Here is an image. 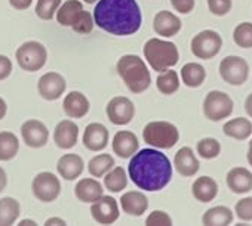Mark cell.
<instances>
[{"label": "cell", "instance_id": "obj_1", "mask_svg": "<svg viewBox=\"0 0 252 226\" xmlns=\"http://www.w3.org/2000/svg\"><path fill=\"white\" fill-rule=\"evenodd\" d=\"M132 182L143 191H162L172 179V164L169 158L156 148L137 151L128 164Z\"/></svg>", "mask_w": 252, "mask_h": 226}, {"label": "cell", "instance_id": "obj_2", "mask_svg": "<svg viewBox=\"0 0 252 226\" xmlns=\"http://www.w3.org/2000/svg\"><path fill=\"white\" fill-rule=\"evenodd\" d=\"M92 17L96 27L113 36H132L143 23L135 0H98Z\"/></svg>", "mask_w": 252, "mask_h": 226}, {"label": "cell", "instance_id": "obj_3", "mask_svg": "<svg viewBox=\"0 0 252 226\" xmlns=\"http://www.w3.org/2000/svg\"><path fill=\"white\" fill-rule=\"evenodd\" d=\"M116 70L126 87L132 93H143L150 87V71L144 59H141L138 55H123L117 61Z\"/></svg>", "mask_w": 252, "mask_h": 226}, {"label": "cell", "instance_id": "obj_4", "mask_svg": "<svg viewBox=\"0 0 252 226\" xmlns=\"http://www.w3.org/2000/svg\"><path fill=\"white\" fill-rule=\"evenodd\" d=\"M144 56L149 65L155 71L160 73L178 64L180 52L177 45L172 42L162 39H150L144 45Z\"/></svg>", "mask_w": 252, "mask_h": 226}, {"label": "cell", "instance_id": "obj_5", "mask_svg": "<svg viewBox=\"0 0 252 226\" xmlns=\"http://www.w3.org/2000/svg\"><path fill=\"white\" fill-rule=\"evenodd\" d=\"M143 138L156 150H171L180 141V130L169 122H150L143 130Z\"/></svg>", "mask_w": 252, "mask_h": 226}, {"label": "cell", "instance_id": "obj_6", "mask_svg": "<svg viewBox=\"0 0 252 226\" xmlns=\"http://www.w3.org/2000/svg\"><path fill=\"white\" fill-rule=\"evenodd\" d=\"M15 58H17L18 65L23 70L33 73V71H39L45 67L46 59H48V50L40 42L30 40V42L23 43L17 49Z\"/></svg>", "mask_w": 252, "mask_h": 226}, {"label": "cell", "instance_id": "obj_7", "mask_svg": "<svg viewBox=\"0 0 252 226\" xmlns=\"http://www.w3.org/2000/svg\"><path fill=\"white\" fill-rule=\"evenodd\" d=\"M233 99L221 90H211L203 99V114L211 122L228 119L233 114Z\"/></svg>", "mask_w": 252, "mask_h": 226}, {"label": "cell", "instance_id": "obj_8", "mask_svg": "<svg viewBox=\"0 0 252 226\" xmlns=\"http://www.w3.org/2000/svg\"><path fill=\"white\" fill-rule=\"evenodd\" d=\"M191 53L199 59L215 58L222 48V37L214 30H203L191 39Z\"/></svg>", "mask_w": 252, "mask_h": 226}, {"label": "cell", "instance_id": "obj_9", "mask_svg": "<svg viewBox=\"0 0 252 226\" xmlns=\"http://www.w3.org/2000/svg\"><path fill=\"white\" fill-rule=\"evenodd\" d=\"M221 78L231 86H242L249 75V64L242 56H225L220 62Z\"/></svg>", "mask_w": 252, "mask_h": 226}, {"label": "cell", "instance_id": "obj_10", "mask_svg": "<svg viewBox=\"0 0 252 226\" xmlns=\"http://www.w3.org/2000/svg\"><path fill=\"white\" fill-rule=\"evenodd\" d=\"M33 195L42 202H52L61 194V182L57 175L51 172L39 173L32 182Z\"/></svg>", "mask_w": 252, "mask_h": 226}, {"label": "cell", "instance_id": "obj_11", "mask_svg": "<svg viewBox=\"0 0 252 226\" xmlns=\"http://www.w3.org/2000/svg\"><path fill=\"white\" fill-rule=\"evenodd\" d=\"M108 120L116 126H125L129 125L135 116V105L131 99L125 96H116L113 98L105 108Z\"/></svg>", "mask_w": 252, "mask_h": 226}, {"label": "cell", "instance_id": "obj_12", "mask_svg": "<svg viewBox=\"0 0 252 226\" xmlns=\"http://www.w3.org/2000/svg\"><path fill=\"white\" fill-rule=\"evenodd\" d=\"M91 214L99 225H111L119 219V205L113 197L101 195L91 205Z\"/></svg>", "mask_w": 252, "mask_h": 226}, {"label": "cell", "instance_id": "obj_13", "mask_svg": "<svg viewBox=\"0 0 252 226\" xmlns=\"http://www.w3.org/2000/svg\"><path fill=\"white\" fill-rule=\"evenodd\" d=\"M65 87H67L65 78L61 74L55 73V71H49V73L43 74L39 78V83H37L39 95L46 100L60 99L61 95L65 92Z\"/></svg>", "mask_w": 252, "mask_h": 226}, {"label": "cell", "instance_id": "obj_14", "mask_svg": "<svg viewBox=\"0 0 252 226\" xmlns=\"http://www.w3.org/2000/svg\"><path fill=\"white\" fill-rule=\"evenodd\" d=\"M21 136L27 147L42 148L49 141V130L40 120H27L21 126Z\"/></svg>", "mask_w": 252, "mask_h": 226}, {"label": "cell", "instance_id": "obj_15", "mask_svg": "<svg viewBox=\"0 0 252 226\" xmlns=\"http://www.w3.org/2000/svg\"><path fill=\"white\" fill-rule=\"evenodd\" d=\"M110 133L108 129L101 123H91L86 126L83 133V145L89 151H102L108 145Z\"/></svg>", "mask_w": 252, "mask_h": 226}, {"label": "cell", "instance_id": "obj_16", "mask_svg": "<svg viewBox=\"0 0 252 226\" xmlns=\"http://www.w3.org/2000/svg\"><path fill=\"white\" fill-rule=\"evenodd\" d=\"M79 139V126L71 120H63L54 130V142L61 150H71Z\"/></svg>", "mask_w": 252, "mask_h": 226}, {"label": "cell", "instance_id": "obj_17", "mask_svg": "<svg viewBox=\"0 0 252 226\" xmlns=\"http://www.w3.org/2000/svg\"><path fill=\"white\" fill-rule=\"evenodd\" d=\"M113 152L120 158H131L140 147L138 138L129 130H120L113 138Z\"/></svg>", "mask_w": 252, "mask_h": 226}, {"label": "cell", "instance_id": "obj_18", "mask_svg": "<svg viewBox=\"0 0 252 226\" xmlns=\"http://www.w3.org/2000/svg\"><path fill=\"white\" fill-rule=\"evenodd\" d=\"M174 166H175L177 172L184 177L194 176L200 169V163H199L194 151L190 147H183L177 151V154L174 157Z\"/></svg>", "mask_w": 252, "mask_h": 226}, {"label": "cell", "instance_id": "obj_19", "mask_svg": "<svg viewBox=\"0 0 252 226\" xmlns=\"http://www.w3.org/2000/svg\"><path fill=\"white\" fill-rule=\"evenodd\" d=\"M89 99L79 90L70 92L63 100V109L70 119H82L89 112Z\"/></svg>", "mask_w": 252, "mask_h": 226}, {"label": "cell", "instance_id": "obj_20", "mask_svg": "<svg viewBox=\"0 0 252 226\" xmlns=\"http://www.w3.org/2000/svg\"><path fill=\"white\" fill-rule=\"evenodd\" d=\"M120 207L122 210L129 214V216H135L140 217L143 216L147 208H149V198L144 195V192L141 191H129L125 192L120 197Z\"/></svg>", "mask_w": 252, "mask_h": 226}, {"label": "cell", "instance_id": "obj_21", "mask_svg": "<svg viewBox=\"0 0 252 226\" xmlns=\"http://www.w3.org/2000/svg\"><path fill=\"white\" fill-rule=\"evenodd\" d=\"M183 27L181 20L168 11H160L156 14L155 20H153V28L156 31V34L162 36V37H172L175 34L180 33Z\"/></svg>", "mask_w": 252, "mask_h": 226}, {"label": "cell", "instance_id": "obj_22", "mask_svg": "<svg viewBox=\"0 0 252 226\" xmlns=\"http://www.w3.org/2000/svg\"><path fill=\"white\" fill-rule=\"evenodd\" d=\"M227 186L234 194H248L252 191V172L245 167H233L225 176Z\"/></svg>", "mask_w": 252, "mask_h": 226}, {"label": "cell", "instance_id": "obj_23", "mask_svg": "<svg viewBox=\"0 0 252 226\" xmlns=\"http://www.w3.org/2000/svg\"><path fill=\"white\" fill-rule=\"evenodd\" d=\"M83 169L85 163L77 154H64L57 163V170L65 180H76L82 175Z\"/></svg>", "mask_w": 252, "mask_h": 226}, {"label": "cell", "instance_id": "obj_24", "mask_svg": "<svg viewBox=\"0 0 252 226\" xmlns=\"http://www.w3.org/2000/svg\"><path fill=\"white\" fill-rule=\"evenodd\" d=\"M74 194H76L77 200L82 201V202H94L101 195H104V188L96 179L85 177V179H80L76 183Z\"/></svg>", "mask_w": 252, "mask_h": 226}, {"label": "cell", "instance_id": "obj_25", "mask_svg": "<svg viewBox=\"0 0 252 226\" xmlns=\"http://www.w3.org/2000/svg\"><path fill=\"white\" fill-rule=\"evenodd\" d=\"M191 194L197 201L209 202L215 200V197L218 195V183L215 182V179L209 176L197 177L191 185Z\"/></svg>", "mask_w": 252, "mask_h": 226}, {"label": "cell", "instance_id": "obj_26", "mask_svg": "<svg viewBox=\"0 0 252 226\" xmlns=\"http://www.w3.org/2000/svg\"><path fill=\"white\" fill-rule=\"evenodd\" d=\"M233 211L225 205H215L206 210L202 216V223L206 226H227L233 223Z\"/></svg>", "mask_w": 252, "mask_h": 226}, {"label": "cell", "instance_id": "obj_27", "mask_svg": "<svg viewBox=\"0 0 252 226\" xmlns=\"http://www.w3.org/2000/svg\"><path fill=\"white\" fill-rule=\"evenodd\" d=\"M222 132L228 138H233L236 141H245L252 135V123L245 117H237L224 123Z\"/></svg>", "mask_w": 252, "mask_h": 226}, {"label": "cell", "instance_id": "obj_28", "mask_svg": "<svg viewBox=\"0 0 252 226\" xmlns=\"http://www.w3.org/2000/svg\"><path fill=\"white\" fill-rule=\"evenodd\" d=\"M206 78V70L197 62H189L181 68V80L187 87L196 89L203 84Z\"/></svg>", "mask_w": 252, "mask_h": 226}, {"label": "cell", "instance_id": "obj_29", "mask_svg": "<svg viewBox=\"0 0 252 226\" xmlns=\"http://www.w3.org/2000/svg\"><path fill=\"white\" fill-rule=\"evenodd\" d=\"M21 213L20 202L12 197H3L0 200V226L14 225Z\"/></svg>", "mask_w": 252, "mask_h": 226}, {"label": "cell", "instance_id": "obj_30", "mask_svg": "<svg viewBox=\"0 0 252 226\" xmlns=\"http://www.w3.org/2000/svg\"><path fill=\"white\" fill-rule=\"evenodd\" d=\"M83 11V5L80 0H67V2H64L58 11H57V21L60 25L63 27H71L74 18L77 17V14Z\"/></svg>", "mask_w": 252, "mask_h": 226}, {"label": "cell", "instance_id": "obj_31", "mask_svg": "<svg viewBox=\"0 0 252 226\" xmlns=\"http://www.w3.org/2000/svg\"><path fill=\"white\" fill-rule=\"evenodd\" d=\"M20 151V141L12 132H0V161H11Z\"/></svg>", "mask_w": 252, "mask_h": 226}, {"label": "cell", "instance_id": "obj_32", "mask_svg": "<svg viewBox=\"0 0 252 226\" xmlns=\"http://www.w3.org/2000/svg\"><path fill=\"white\" fill-rule=\"evenodd\" d=\"M104 176H105L104 177V186L110 192H120L128 186V175H126V170L120 166L113 167Z\"/></svg>", "mask_w": 252, "mask_h": 226}, {"label": "cell", "instance_id": "obj_33", "mask_svg": "<svg viewBox=\"0 0 252 226\" xmlns=\"http://www.w3.org/2000/svg\"><path fill=\"white\" fill-rule=\"evenodd\" d=\"M158 90L162 95H174L180 89V75L174 70H165L160 71L158 80H156Z\"/></svg>", "mask_w": 252, "mask_h": 226}, {"label": "cell", "instance_id": "obj_34", "mask_svg": "<svg viewBox=\"0 0 252 226\" xmlns=\"http://www.w3.org/2000/svg\"><path fill=\"white\" fill-rule=\"evenodd\" d=\"M113 167H114V158L110 154H98L88 164V170L94 177H102Z\"/></svg>", "mask_w": 252, "mask_h": 226}, {"label": "cell", "instance_id": "obj_35", "mask_svg": "<svg viewBox=\"0 0 252 226\" xmlns=\"http://www.w3.org/2000/svg\"><path fill=\"white\" fill-rule=\"evenodd\" d=\"M233 40L239 48L251 49L252 48V24L251 23L237 24L233 31Z\"/></svg>", "mask_w": 252, "mask_h": 226}, {"label": "cell", "instance_id": "obj_36", "mask_svg": "<svg viewBox=\"0 0 252 226\" xmlns=\"http://www.w3.org/2000/svg\"><path fill=\"white\" fill-rule=\"evenodd\" d=\"M221 152V144L215 138H203L197 142V154L205 160H214Z\"/></svg>", "mask_w": 252, "mask_h": 226}, {"label": "cell", "instance_id": "obj_37", "mask_svg": "<svg viewBox=\"0 0 252 226\" xmlns=\"http://www.w3.org/2000/svg\"><path fill=\"white\" fill-rule=\"evenodd\" d=\"M94 25H95V23H94L92 14L83 9V11H80V12L77 14V17L74 18V21H73V24H71V28H73V31H76L77 34H89V33H92Z\"/></svg>", "mask_w": 252, "mask_h": 226}, {"label": "cell", "instance_id": "obj_38", "mask_svg": "<svg viewBox=\"0 0 252 226\" xmlns=\"http://www.w3.org/2000/svg\"><path fill=\"white\" fill-rule=\"evenodd\" d=\"M61 6V0H37L36 15L43 21H51Z\"/></svg>", "mask_w": 252, "mask_h": 226}, {"label": "cell", "instance_id": "obj_39", "mask_svg": "<svg viewBox=\"0 0 252 226\" xmlns=\"http://www.w3.org/2000/svg\"><path fill=\"white\" fill-rule=\"evenodd\" d=\"M234 213L242 222H252V197L239 200L234 205Z\"/></svg>", "mask_w": 252, "mask_h": 226}, {"label": "cell", "instance_id": "obj_40", "mask_svg": "<svg viewBox=\"0 0 252 226\" xmlns=\"http://www.w3.org/2000/svg\"><path fill=\"white\" fill-rule=\"evenodd\" d=\"M147 226H171L172 225V217L163 211V210H155L150 213L146 219Z\"/></svg>", "mask_w": 252, "mask_h": 226}, {"label": "cell", "instance_id": "obj_41", "mask_svg": "<svg viewBox=\"0 0 252 226\" xmlns=\"http://www.w3.org/2000/svg\"><path fill=\"white\" fill-rule=\"evenodd\" d=\"M208 8L209 12H212L214 15L224 17L231 11L233 2L231 0H208Z\"/></svg>", "mask_w": 252, "mask_h": 226}, {"label": "cell", "instance_id": "obj_42", "mask_svg": "<svg viewBox=\"0 0 252 226\" xmlns=\"http://www.w3.org/2000/svg\"><path fill=\"white\" fill-rule=\"evenodd\" d=\"M171 5L180 14H190L194 9L196 0H171Z\"/></svg>", "mask_w": 252, "mask_h": 226}, {"label": "cell", "instance_id": "obj_43", "mask_svg": "<svg viewBox=\"0 0 252 226\" xmlns=\"http://www.w3.org/2000/svg\"><path fill=\"white\" fill-rule=\"evenodd\" d=\"M12 73V61L6 55H0V81L6 80Z\"/></svg>", "mask_w": 252, "mask_h": 226}, {"label": "cell", "instance_id": "obj_44", "mask_svg": "<svg viewBox=\"0 0 252 226\" xmlns=\"http://www.w3.org/2000/svg\"><path fill=\"white\" fill-rule=\"evenodd\" d=\"M33 0H9V5L17 11H26L32 6Z\"/></svg>", "mask_w": 252, "mask_h": 226}, {"label": "cell", "instance_id": "obj_45", "mask_svg": "<svg viewBox=\"0 0 252 226\" xmlns=\"http://www.w3.org/2000/svg\"><path fill=\"white\" fill-rule=\"evenodd\" d=\"M6 185H8V175H6L5 169L0 166V194L5 191Z\"/></svg>", "mask_w": 252, "mask_h": 226}, {"label": "cell", "instance_id": "obj_46", "mask_svg": "<svg viewBox=\"0 0 252 226\" xmlns=\"http://www.w3.org/2000/svg\"><path fill=\"white\" fill-rule=\"evenodd\" d=\"M45 225H46V226H51V225H61V226H65L67 222H65L64 219H61V217H51V219H48V220L45 222Z\"/></svg>", "mask_w": 252, "mask_h": 226}, {"label": "cell", "instance_id": "obj_47", "mask_svg": "<svg viewBox=\"0 0 252 226\" xmlns=\"http://www.w3.org/2000/svg\"><path fill=\"white\" fill-rule=\"evenodd\" d=\"M245 109L248 112V116L252 119V93H249L248 98H246V100H245Z\"/></svg>", "mask_w": 252, "mask_h": 226}, {"label": "cell", "instance_id": "obj_48", "mask_svg": "<svg viewBox=\"0 0 252 226\" xmlns=\"http://www.w3.org/2000/svg\"><path fill=\"white\" fill-rule=\"evenodd\" d=\"M6 111H8V105H6L5 99H3L2 96H0V120L5 119V116H6Z\"/></svg>", "mask_w": 252, "mask_h": 226}, {"label": "cell", "instance_id": "obj_49", "mask_svg": "<svg viewBox=\"0 0 252 226\" xmlns=\"http://www.w3.org/2000/svg\"><path fill=\"white\" fill-rule=\"evenodd\" d=\"M246 160H248L249 166L252 167V139L249 141V147H248V154H246Z\"/></svg>", "mask_w": 252, "mask_h": 226}, {"label": "cell", "instance_id": "obj_50", "mask_svg": "<svg viewBox=\"0 0 252 226\" xmlns=\"http://www.w3.org/2000/svg\"><path fill=\"white\" fill-rule=\"evenodd\" d=\"M20 226H26V225H37L34 220H32V219H24V220H21L20 223H18Z\"/></svg>", "mask_w": 252, "mask_h": 226}, {"label": "cell", "instance_id": "obj_51", "mask_svg": "<svg viewBox=\"0 0 252 226\" xmlns=\"http://www.w3.org/2000/svg\"><path fill=\"white\" fill-rule=\"evenodd\" d=\"M83 2H86V3H89V5H92V3H95L96 0H83Z\"/></svg>", "mask_w": 252, "mask_h": 226}]
</instances>
